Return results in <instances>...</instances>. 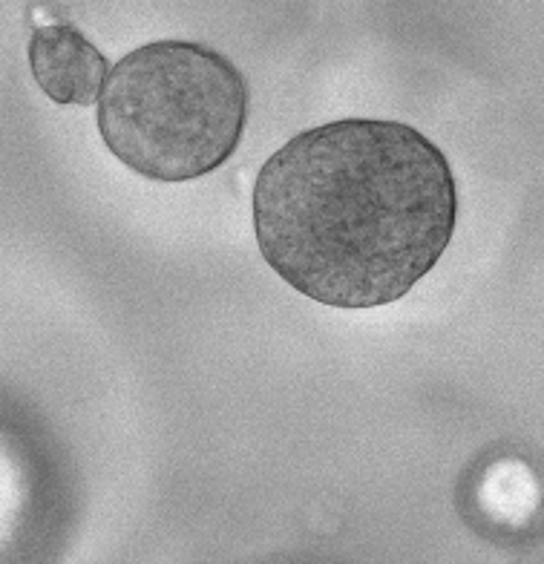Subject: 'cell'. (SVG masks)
<instances>
[{"label":"cell","instance_id":"6da1fadb","mask_svg":"<svg viewBox=\"0 0 544 564\" xmlns=\"http://www.w3.org/2000/svg\"><path fill=\"white\" fill-rule=\"evenodd\" d=\"M254 237L291 289L381 308L424 280L458 228L444 150L403 121L340 119L289 139L257 173Z\"/></svg>","mask_w":544,"mask_h":564},{"label":"cell","instance_id":"3957f363","mask_svg":"<svg viewBox=\"0 0 544 564\" xmlns=\"http://www.w3.org/2000/svg\"><path fill=\"white\" fill-rule=\"evenodd\" d=\"M32 78L55 105H98L110 78V61L73 23L37 26L30 37Z\"/></svg>","mask_w":544,"mask_h":564},{"label":"cell","instance_id":"7a4b0ae2","mask_svg":"<svg viewBox=\"0 0 544 564\" xmlns=\"http://www.w3.org/2000/svg\"><path fill=\"white\" fill-rule=\"evenodd\" d=\"M96 121L128 171L194 182L237 153L248 124L246 75L199 41H153L112 64Z\"/></svg>","mask_w":544,"mask_h":564}]
</instances>
